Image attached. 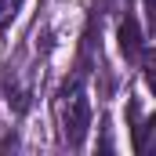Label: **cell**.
Segmentation results:
<instances>
[{"instance_id":"6da1fadb","label":"cell","mask_w":156,"mask_h":156,"mask_svg":"<svg viewBox=\"0 0 156 156\" xmlns=\"http://www.w3.org/2000/svg\"><path fill=\"white\" fill-rule=\"evenodd\" d=\"M83 80H87V69H80L73 80H66L58 91V123H62V138L69 149L83 145L87 127H91V102H87Z\"/></svg>"},{"instance_id":"7a4b0ae2","label":"cell","mask_w":156,"mask_h":156,"mask_svg":"<svg viewBox=\"0 0 156 156\" xmlns=\"http://www.w3.org/2000/svg\"><path fill=\"white\" fill-rule=\"evenodd\" d=\"M120 51L127 55V58H142L145 55V44H142V29H138V22L127 15L123 22H120Z\"/></svg>"},{"instance_id":"3957f363","label":"cell","mask_w":156,"mask_h":156,"mask_svg":"<svg viewBox=\"0 0 156 156\" xmlns=\"http://www.w3.org/2000/svg\"><path fill=\"white\" fill-rule=\"evenodd\" d=\"M18 7H22V0H0V26H11Z\"/></svg>"},{"instance_id":"277c9868","label":"cell","mask_w":156,"mask_h":156,"mask_svg":"<svg viewBox=\"0 0 156 156\" xmlns=\"http://www.w3.org/2000/svg\"><path fill=\"white\" fill-rule=\"evenodd\" d=\"M142 4H145V15H149V26H153V22H156V11H153V0H142Z\"/></svg>"}]
</instances>
